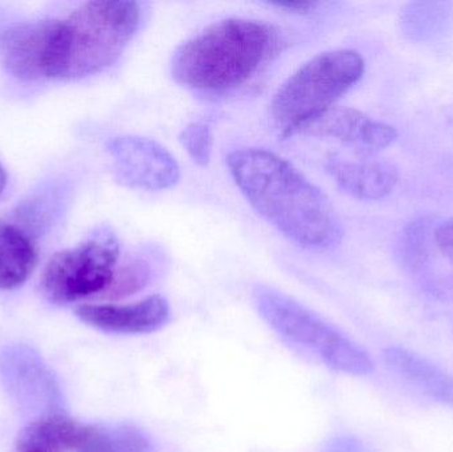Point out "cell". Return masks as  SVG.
<instances>
[{
  "instance_id": "4",
  "label": "cell",
  "mask_w": 453,
  "mask_h": 452,
  "mask_svg": "<svg viewBox=\"0 0 453 452\" xmlns=\"http://www.w3.org/2000/svg\"><path fill=\"white\" fill-rule=\"evenodd\" d=\"M365 61L356 50H334L306 61L277 89L271 113L284 134H295L334 108L364 76Z\"/></svg>"
},
{
  "instance_id": "15",
  "label": "cell",
  "mask_w": 453,
  "mask_h": 452,
  "mask_svg": "<svg viewBox=\"0 0 453 452\" xmlns=\"http://www.w3.org/2000/svg\"><path fill=\"white\" fill-rule=\"evenodd\" d=\"M77 452H153L145 433L129 425L90 426L89 434Z\"/></svg>"
},
{
  "instance_id": "12",
  "label": "cell",
  "mask_w": 453,
  "mask_h": 452,
  "mask_svg": "<svg viewBox=\"0 0 453 452\" xmlns=\"http://www.w3.org/2000/svg\"><path fill=\"white\" fill-rule=\"evenodd\" d=\"M90 426L64 414H48L28 425L16 440V452L79 451Z\"/></svg>"
},
{
  "instance_id": "20",
  "label": "cell",
  "mask_w": 453,
  "mask_h": 452,
  "mask_svg": "<svg viewBox=\"0 0 453 452\" xmlns=\"http://www.w3.org/2000/svg\"><path fill=\"white\" fill-rule=\"evenodd\" d=\"M7 172H5L4 167L0 164V195H2L3 191H4L5 186H7Z\"/></svg>"
},
{
  "instance_id": "6",
  "label": "cell",
  "mask_w": 453,
  "mask_h": 452,
  "mask_svg": "<svg viewBox=\"0 0 453 452\" xmlns=\"http://www.w3.org/2000/svg\"><path fill=\"white\" fill-rule=\"evenodd\" d=\"M119 244L108 228H100L73 249L56 252L42 270L40 289L53 304L92 297L104 299L119 270Z\"/></svg>"
},
{
  "instance_id": "18",
  "label": "cell",
  "mask_w": 453,
  "mask_h": 452,
  "mask_svg": "<svg viewBox=\"0 0 453 452\" xmlns=\"http://www.w3.org/2000/svg\"><path fill=\"white\" fill-rule=\"evenodd\" d=\"M435 241L443 257L453 265V220L444 223L436 230Z\"/></svg>"
},
{
  "instance_id": "10",
  "label": "cell",
  "mask_w": 453,
  "mask_h": 452,
  "mask_svg": "<svg viewBox=\"0 0 453 452\" xmlns=\"http://www.w3.org/2000/svg\"><path fill=\"white\" fill-rule=\"evenodd\" d=\"M303 130L319 137L334 138L362 156H374L398 137L391 125L350 108H332Z\"/></svg>"
},
{
  "instance_id": "7",
  "label": "cell",
  "mask_w": 453,
  "mask_h": 452,
  "mask_svg": "<svg viewBox=\"0 0 453 452\" xmlns=\"http://www.w3.org/2000/svg\"><path fill=\"white\" fill-rule=\"evenodd\" d=\"M0 376L11 397L24 410L58 414L63 395L53 372L31 348L11 345L0 352Z\"/></svg>"
},
{
  "instance_id": "14",
  "label": "cell",
  "mask_w": 453,
  "mask_h": 452,
  "mask_svg": "<svg viewBox=\"0 0 453 452\" xmlns=\"http://www.w3.org/2000/svg\"><path fill=\"white\" fill-rule=\"evenodd\" d=\"M386 360L399 373L417 382L436 400L453 403V381L443 372L434 368L431 364L426 363L418 356L399 348L388 349Z\"/></svg>"
},
{
  "instance_id": "19",
  "label": "cell",
  "mask_w": 453,
  "mask_h": 452,
  "mask_svg": "<svg viewBox=\"0 0 453 452\" xmlns=\"http://www.w3.org/2000/svg\"><path fill=\"white\" fill-rule=\"evenodd\" d=\"M271 7L280 10L292 11V12L306 13L313 11L319 5L317 2H301V0H280V2L268 3Z\"/></svg>"
},
{
  "instance_id": "1",
  "label": "cell",
  "mask_w": 453,
  "mask_h": 452,
  "mask_svg": "<svg viewBox=\"0 0 453 452\" xmlns=\"http://www.w3.org/2000/svg\"><path fill=\"white\" fill-rule=\"evenodd\" d=\"M237 188L266 222L303 249L326 251L343 230L329 198L287 159L263 149H239L226 157Z\"/></svg>"
},
{
  "instance_id": "3",
  "label": "cell",
  "mask_w": 453,
  "mask_h": 452,
  "mask_svg": "<svg viewBox=\"0 0 453 452\" xmlns=\"http://www.w3.org/2000/svg\"><path fill=\"white\" fill-rule=\"evenodd\" d=\"M141 23L135 2H88L50 18L48 80H79L113 65Z\"/></svg>"
},
{
  "instance_id": "11",
  "label": "cell",
  "mask_w": 453,
  "mask_h": 452,
  "mask_svg": "<svg viewBox=\"0 0 453 452\" xmlns=\"http://www.w3.org/2000/svg\"><path fill=\"white\" fill-rule=\"evenodd\" d=\"M326 170L338 186L362 201H378L390 195L398 183V170L390 162L372 159V156H332Z\"/></svg>"
},
{
  "instance_id": "5",
  "label": "cell",
  "mask_w": 453,
  "mask_h": 452,
  "mask_svg": "<svg viewBox=\"0 0 453 452\" xmlns=\"http://www.w3.org/2000/svg\"><path fill=\"white\" fill-rule=\"evenodd\" d=\"M253 300L261 318L277 334L329 368L353 376H367L374 371V363L361 347L292 297L257 286Z\"/></svg>"
},
{
  "instance_id": "16",
  "label": "cell",
  "mask_w": 453,
  "mask_h": 452,
  "mask_svg": "<svg viewBox=\"0 0 453 452\" xmlns=\"http://www.w3.org/2000/svg\"><path fill=\"white\" fill-rule=\"evenodd\" d=\"M151 279V268L145 260L133 259L119 265L116 278L104 299L119 300L142 291Z\"/></svg>"
},
{
  "instance_id": "8",
  "label": "cell",
  "mask_w": 453,
  "mask_h": 452,
  "mask_svg": "<svg viewBox=\"0 0 453 452\" xmlns=\"http://www.w3.org/2000/svg\"><path fill=\"white\" fill-rule=\"evenodd\" d=\"M114 172L121 185L141 190L174 188L180 178V165L169 150L151 138L121 135L108 145Z\"/></svg>"
},
{
  "instance_id": "13",
  "label": "cell",
  "mask_w": 453,
  "mask_h": 452,
  "mask_svg": "<svg viewBox=\"0 0 453 452\" xmlns=\"http://www.w3.org/2000/svg\"><path fill=\"white\" fill-rule=\"evenodd\" d=\"M37 265L34 239L23 228L0 219V291L23 286Z\"/></svg>"
},
{
  "instance_id": "9",
  "label": "cell",
  "mask_w": 453,
  "mask_h": 452,
  "mask_svg": "<svg viewBox=\"0 0 453 452\" xmlns=\"http://www.w3.org/2000/svg\"><path fill=\"white\" fill-rule=\"evenodd\" d=\"M74 312L82 323L117 334L151 333L170 318L169 303L158 295L133 304H82Z\"/></svg>"
},
{
  "instance_id": "2",
  "label": "cell",
  "mask_w": 453,
  "mask_h": 452,
  "mask_svg": "<svg viewBox=\"0 0 453 452\" xmlns=\"http://www.w3.org/2000/svg\"><path fill=\"white\" fill-rule=\"evenodd\" d=\"M279 47L274 27L250 19H225L178 48L173 77L196 92H231L250 81Z\"/></svg>"
},
{
  "instance_id": "17",
  "label": "cell",
  "mask_w": 453,
  "mask_h": 452,
  "mask_svg": "<svg viewBox=\"0 0 453 452\" xmlns=\"http://www.w3.org/2000/svg\"><path fill=\"white\" fill-rule=\"evenodd\" d=\"M180 142L196 164L207 166L211 161L212 133L209 125L193 122L180 133Z\"/></svg>"
}]
</instances>
